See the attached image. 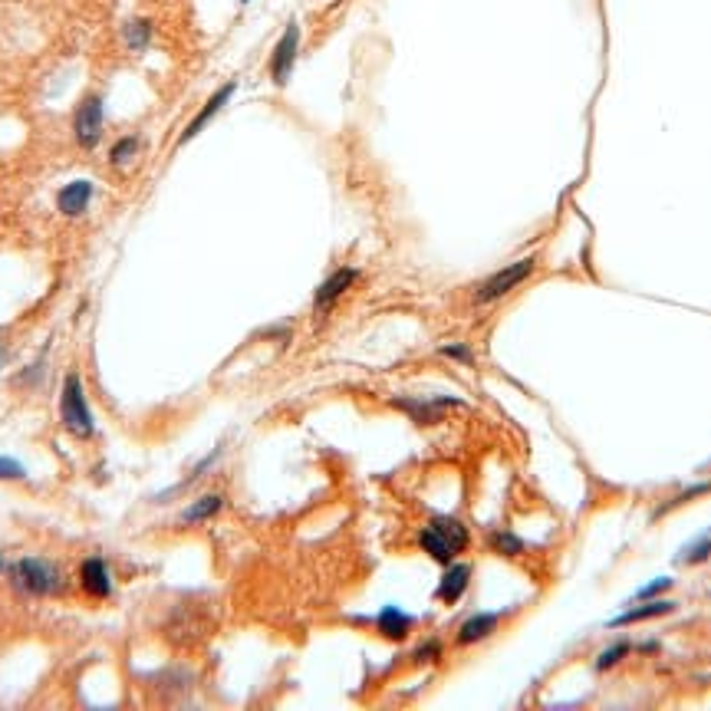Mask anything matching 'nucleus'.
Segmentation results:
<instances>
[{"label":"nucleus","mask_w":711,"mask_h":711,"mask_svg":"<svg viewBox=\"0 0 711 711\" xmlns=\"http://www.w3.org/2000/svg\"><path fill=\"white\" fill-rule=\"evenodd\" d=\"M0 570H4V563H0Z\"/></svg>","instance_id":"obj_28"},{"label":"nucleus","mask_w":711,"mask_h":711,"mask_svg":"<svg viewBox=\"0 0 711 711\" xmlns=\"http://www.w3.org/2000/svg\"><path fill=\"white\" fill-rule=\"evenodd\" d=\"M392 405H395V409H402L412 422L435 425V422H442L445 409H451V405H461V402L442 395V399H392Z\"/></svg>","instance_id":"obj_10"},{"label":"nucleus","mask_w":711,"mask_h":711,"mask_svg":"<svg viewBox=\"0 0 711 711\" xmlns=\"http://www.w3.org/2000/svg\"><path fill=\"white\" fill-rule=\"evenodd\" d=\"M629 652H632L629 642H613V646L603 649L600 656H596V669H600V672L613 669V665H616V662H623V659L629 656Z\"/></svg>","instance_id":"obj_21"},{"label":"nucleus","mask_w":711,"mask_h":711,"mask_svg":"<svg viewBox=\"0 0 711 711\" xmlns=\"http://www.w3.org/2000/svg\"><path fill=\"white\" fill-rule=\"evenodd\" d=\"M442 356H448V359H458V363H471V349L465 346V343H448V346H442Z\"/></svg>","instance_id":"obj_26"},{"label":"nucleus","mask_w":711,"mask_h":711,"mask_svg":"<svg viewBox=\"0 0 711 711\" xmlns=\"http://www.w3.org/2000/svg\"><path fill=\"white\" fill-rule=\"evenodd\" d=\"M412 626H415V619L405 613V609H399V606H382L379 616H376V629H379L386 639H392V642L409 639Z\"/></svg>","instance_id":"obj_15"},{"label":"nucleus","mask_w":711,"mask_h":711,"mask_svg":"<svg viewBox=\"0 0 711 711\" xmlns=\"http://www.w3.org/2000/svg\"><path fill=\"white\" fill-rule=\"evenodd\" d=\"M93 198H96V182L73 178V182H66L56 191V211H60L63 218H83L89 205H93Z\"/></svg>","instance_id":"obj_8"},{"label":"nucleus","mask_w":711,"mask_h":711,"mask_svg":"<svg viewBox=\"0 0 711 711\" xmlns=\"http://www.w3.org/2000/svg\"><path fill=\"white\" fill-rule=\"evenodd\" d=\"M139 149H142L139 135H122V139L112 142V149H109V165H112V168H132V165H135V158H139Z\"/></svg>","instance_id":"obj_19"},{"label":"nucleus","mask_w":711,"mask_h":711,"mask_svg":"<svg viewBox=\"0 0 711 711\" xmlns=\"http://www.w3.org/2000/svg\"><path fill=\"white\" fill-rule=\"evenodd\" d=\"M534 270H537V257H521V261L501 267L498 274H491L484 284H478V290H474V303H478V307H488V303L504 300L507 293L521 287Z\"/></svg>","instance_id":"obj_4"},{"label":"nucleus","mask_w":711,"mask_h":711,"mask_svg":"<svg viewBox=\"0 0 711 711\" xmlns=\"http://www.w3.org/2000/svg\"><path fill=\"white\" fill-rule=\"evenodd\" d=\"M237 4H241V7H247V4H251V0H237Z\"/></svg>","instance_id":"obj_27"},{"label":"nucleus","mask_w":711,"mask_h":711,"mask_svg":"<svg viewBox=\"0 0 711 711\" xmlns=\"http://www.w3.org/2000/svg\"><path fill=\"white\" fill-rule=\"evenodd\" d=\"M24 478H27V468L20 465L17 458L0 455V481H24Z\"/></svg>","instance_id":"obj_23"},{"label":"nucleus","mask_w":711,"mask_h":711,"mask_svg":"<svg viewBox=\"0 0 711 711\" xmlns=\"http://www.w3.org/2000/svg\"><path fill=\"white\" fill-rule=\"evenodd\" d=\"M234 93H237V79H228V83H221L218 89H214V93L205 99V106H201V109L195 112V116L188 119L185 132L178 135V145H188V142H195L198 135L205 132V126H211V122L221 116L224 106H228L231 99H234Z\"/></svg>","instance_id":"obj_6"},{"label":"nucleus","mask_w":711,"mask_h":711,"mask_svg":"<svg viewBox=\"0 0 711 711\" xmlns=\"http://www.w3.org/2000/svg\"><path fill=\"white\" fill-rule=\"evenodd\" d=\"M119 37H122V47L139 56V53H145V50L152 47L155 24H152V20H145V17H129V20H122Z\"/></svg>","instance_id":"obj_14"},{"label":"nucleus","mask_w":711,"mask_h":711,"mask_svg":"<svg viewBox=\"0 0 711 711\" xmlns=\"http://www.w3.org/2000/svg\"><path fill=\"white\" fill-rule=\"evenodd\" d=\"M468 583H471V563H455V560H451L448 570H445V577L438 580L435 600H442L445 606H455L461 596H465Z\"/></svg>","instance_id":"obj_11"},{"label":"nucleus","mask_w":711,"mask_h":711,"mask_svg":"<svg viewBox=\"0 0 711 711\" xmlns=\"http://www.w3.org/2000/svg\"><path fill=\"white\" fill-rule=\"evenodd\" d=\"M356 280H359V270L356 267H336L330 277L323 280L320 287H316L313 293V310L316 313H330L336 307V300H343L349 290L356 287Z\"/></svg>","instance_id":"obj_7"},{"label":"nucleus","mask_w":711,"mask_h":711,"mask_svg":"<svg viewBox=\"0 0 711 711\" xmlns=\"http://www.w3.org/2000/svg\"><path fill=\"white\" fill-rule=\"evenodd\" d=\"M488 547L494 553H501V557H521V553H524V540L517 537V534H511V530H491Z\"/></svg>","instance_id":"obj_20"},{"label":"nucleus","mask_w":711,"mask_h":711,"mask_svg":"<svg viewBox=\"0 0 711 711\" xmlns=\"http://www.w3.org/2000/svg\"><path fill=\"white\" fill-rule=\"evenodd\" d=\"M675 613V603L669 600H646L642 606H632L626 609L623 616H616V619H609V626H632V623H646V619H659V616H669Z\"/></svg>","instance_id":"obj_16"},{"label":"nucleus","mask_w":711,"mask_h":711,"mask_svg":"<svg viewBox=\"0 0 711 711\" xmlns=\"http://www.w3.org/2000/svg\"><path fill=\"white\" fill-rule=\"evenodd\" d=\"M711 557V534H705V537H698L695 544H688L685 550H682V563H702V560H708Z\"/></svg>","instance_id":"obj_22"},{"label":"nucleus","mask_w":711,"mask_h":711,"mask_svg":"<svg viewBox=\"0 0 711 711\" xmlns=\"http://www.w3.org/2000/svg\"><path fill=\"white\" fill-rule=\"evenodd\" d=\"M79 590L89 600H109L112 596V570L103 557H86L79 563Z\"/></svg>","instance_id":"obj_9"},{"label":"nucleus","mask_w":711,"mask_h":711,"mask_svg":"<svg viewBox=\"0 0 711 711\" xmlns=\"http://www.w3.org/2000/svg\"><path fill=\"white\" fill-rule=\"evenodd\" d=\"M419 547H422V550L428 553V557L435 560V563H442V567H448V563L458 557L455 547H451L448 540H445L442 534H438V530H435L432 524L419 530Z\"/></svg>","instance_id":"obj_17"},{"label":"nucleus","mask_w":711,"mask_h":711,"mask_svg":"<svg viewBox=\"0 0 711 711\" xmlns=\"http://www.w3.org/2000/svg\"><path fill=\"white\" fill-rule=\"evenodd\" d=\"M10 583L24 596H60L66 590V573L53 560L43 557H24L10 567Z\"/></svg>","instance_id":"obj_1"},{"label":"nucleus","mask_w":711,"mask_h":711,"mask_svg":"<svg viewBox=\"0 0 711 711\" xmlns=\"http://www.w3.org/2000/svg\"><path fill=\"white\" fill-rule=\"evenodd\" d=\"M300 43H303V27L297 17L287 20L284 33L277 37L274 50H270V60H267V70H270V83L277 89H284L293 76V66L300 60Z\"/></svg>","instance_id":"obj_3"},{"label":"nucleus","mask_w":711,"mask_h":711,"mask_svg":"<svg viewBox=\"0 0 711 711\" xmlns=\"http://www.w3.org/2000/svg\"><path fill=\"white\" fill-rule=\"evenodd\" d=\"M412 659L415 662H438V659H442V646H438L435 639H428L425 646H419V649L412 652Z\"/></svg>","instance_id":"obj_24"},{"label":"nucleus","mask_w":711,"mask_h":711,"mask_svg":"<svg viewBox=\"0 0 711 711\" xmlns=\"http://www.w3.org/2000/svg\"><path fill=\"white\" fill-rule=\"evenodd\" d=\"M60 422L73 438H93V432H96V419H93V409H89V395H86V386H83V376H79L76 369L63 376Z\"/></svg>","instance_id":"obj_2"},{"label":"nucleus","mask_w":711,"mask_h":711,"mask_svg":"<svg viewBox=\"0 0 711 711\" xmlns=\"http://www.w3.org/2000/svg\"><path fill=\"white\" fill-rule=\"evenodd\" d=\"M103 132H106V99L99 93H89L73 109V139L79 149H96Z\"/></svg>","instance_id":"obj_5"},{"label":"nucleus","mask_w":711,"mask_h":711,"mask_svg":"<svg viewBox=\"0 0 711 711\" xmlns=\"http://www.w3.org/2000/svg\"><path fill=\"white\" fill-rule=\"evenodd\" d=\"M432 527H435L438 534H442V537L448 540L451 547H455V553L468 550V544H471V534H468V527L458 521V517H451V514H438V517H432Z\"/></svg>","instance_id":"obj_18"},{"label":"nucleus","mask_w":711,"mask_h":711,"mask_svg":"<svg viewBox=\"0 0 711 711\" xmlns=\"http://www.w3.org/2000/svg\"><path fill=\"white\" fill-rule=\"evenodd\" d=\"M672 586V580L669 577H659V580H652L649 586H642V590H636V600H652V596H659V593H665Z\"/></svg>","instance_id":"obj_25"},{"label":"nucleus","mask_w":711,"mask_h":711,"mask_svg":"<svg viewBox=\"0 0 711 711\" xmlns=\"http://www.w3.org/2000/svg\"><path fill=\"white\" fill-rule=\"evenodd\" d=\"M498 623H501V613H474L458 626L455 642L458 646H474V642H484L491 632H498Z\"/></svg>","instance_id":"obj_13"},{"label":"nucleus","mask_w":711,"mask_h":711,"mask_svg":"<svg viewBox=\"0 0 711 711\" xmlns=\"http://www.w3.org/2000/svg\"><path fill=\"white\" fill-rule=\"evenodd\" d=\"M221 507H224V494H218V491L201 494V498H195L182 514H178L175 524L178 527H201V524H208L211 517H218Z\"/></svg>","instance_id":"obj_12"}]
</instances>
